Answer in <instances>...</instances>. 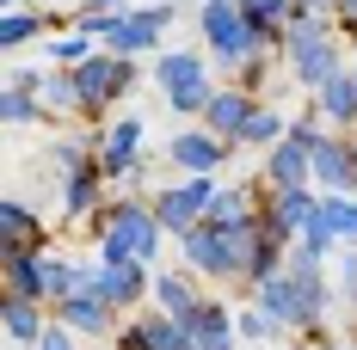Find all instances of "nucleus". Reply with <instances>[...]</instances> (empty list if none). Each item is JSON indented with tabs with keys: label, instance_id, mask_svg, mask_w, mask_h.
Listing matches in <instances>:
<instances>
[{
	"label": "nucleus",
	"instance_id": "nucleus-35",
	"mask_svg": "<svg viewBox=\"0 0 357 350\" xmlns=\"http://www.w3.org/2000/svg\"><path fill=\"white\" fill-rule=\"evenodd\" d=\"M80 6H93V13H123L130 0H80Z\"/></svg>",
	"mask_w": 357,
	"mask_h": 350
},
{
	"label": "nucleus",
	"instance_id": "nucleus-38",
	"mask_svg": "<svg viewBox=\"0 0 357 350\" xmlns=\"http://www.w3.org/2000/svg\"><path fill=\"white\" fill-rule=\"evenodd\" d=\"M351 74H357V43H351Z\"/></svg>",
	"mask_w": 357,
	"mask_h": 350
},
{
	"label": "nucleus",
	"instance_id": "nucleus-32",
	"mask_svg": "<svg viewBox=\"0 0 357 350\" xmlns=\"http://www.w3.org/2000/svg\"><path fill=\"white\" fill-rule=\"evenodd\" d=\"M333 283H339V295L357 289V246H339V252H333Z\"/></svg>",
	"mask_w": 357,
	"mask_h": 350
},
{
	"label": "nucleus",
	"instance_id": "nucleus-11",
	"mask_svg": "<svg viewBox=\"0 0 357 350\" xmlns=\"http://www.w3.org/2000/svg\"><path fill=\"white\" fill-rule=\"evenodd\" d=\"M142 136H148L142 117H117L111 129H99V173L105 178H130L142 166Z\"/></svg>",
	"mask_w": 357,
	"mask_h": 350
},
{
	"label": "nucleus",
	"instance_id": "nucleus-34",
	"mask_svg": "<svg viewBox=\"0 0 357 350\" xmlns=\"http://www.w3.org/2000/svg\"><path fill=\"white\" fill-rule=\"evenodd\" d=\"M333 19H339V31H357V0H339Z\"/></svg>",
	"mask_w": 357,
	"mask_h": 350
},
{
	"label": "nucleus",
	"instance_id": "nucleus-19",
	"mask_svg": "<svg viewBox=\"0 0 357 350\" xmlns=\"http://www.w3.org/2000/svg\"><path fill=\"white\" fill-rule=\"evenodd\" d=\"M314 111H321L333 129L357 136V74H351V68H339V74L321 86V93H314Z\"/></svg>",
	"mask_w": 357,
	"mask_h": 350
},
{
	"label": "nucleus",
	"instance_id": "nucleus-28",
	"mask_svg": "<svg viewBox=\"0 0 357 350\" xmlns=\"http://www.w3.org/2000/svg\"><path fill=\"white\" fill-rule=\"evenodd\" d=\"M160 319H167L160 308H154V314H136V319H123L111 344H117V350H160Z\"/></svg>",
	"mask_w": 357,
	"mask_h": 350
},
{
	"label": "nucleus",
	"instance_id": "nucleus-20",
	"mask_svg": "<svg viewBox=\"0 0 357 350\" xmlns=\"http://www.w3.org/2000/svg\"><path fill=\"white\" fill-rule=\"evenodd\" d=\"M99 209H105V173H99V166H86V173L62 178V215H68L74 228H86Z\"/></svg>",
	"mask_w": 357,
	"mask_h": 350
},
{
	"label": "nucleus",
	"instance_id": "nucleus-22",
	"mask_svg": "<svg viewBox=\"0 0 357 350\" xmlns=\"http://www.w3.org/2000/svg\"><path fill=\"white\" fill-rule=\"evenodd\" d=\"M50 301H19V295H6V308H0V326H6V338L19 350H31L43 332H50V319H43Z\"/></svg>",
	"mask_w": 357,
	"mask_h": 350
},
{
	"label": "nucleus",
	"instance_id": "nucleus-30",
	"mask_svg": "<svg viewBox=\"0 0 357 350\" xmlns=\"http://www.w3.org/2000/svg\"><path fill=\"white\" fill-rule=\"evenodd\" d=\"M43 49H50V68H80L86 56H99V49H93V37H86V31H62L56 43H43Z\"/></svg>",
	"mask_w": 357,
	"mask_h": 350
},
{
	"label": "nucleus",
	"instance_id": "nucleus-31",
	"mask_svg": "<svg viewBox=\"0 0 357 350\" xmlns=\"http://www.w3.org/2000/svg\"><path fill=\"white\" fill-rule=\"evenodd\" d=\"M321 215L333 221L339 246H357V197H321Z\"/></svg>",
	"mask_w": 357,
	"mask_h": 350
},
{
	"label": "nucleus",
	"instance_id": "nucleus-16",
	"mask_svg": "<svg viewBox=\"0 0 357 350\" xmlns=\"http://www.w3.org/2000/svg\"><path fill=\"white\" fill-rule=\"evenodd\" d=\"M314 209H321V191H314V184H284V191L265 184V221H271L278 234H289V240L314 221Z\"/></svg>",
	"mask_w": 357,
	"mask_h": 350
},
{
	"label": "nucleus",
	"instance_id": "nucleus-9",
	"mask_svg": "<svg viewBox=\"0 0 357 350\" xmlns=\"http://www.w3.org/2000/svg\"><path fill=\"white\" fill-rule=\"evenodd\" d=\"M93 283L117 314H142V301H154V277L136 258H93Z\"/></svg>",
	"mask_w": 357,
	"mask_h": 350
},
{
	"label": "nucleus",
	"instance_id": "nucleus-7",
	"mask_svg": "<svg viewBox=\"0 0 357 350\" xmlns=\"http://www.w3.org/2000/svg\"><path fill=\"white\" fill-rule=\"evenodd\" d=\"M148 203H154V215H160V228L178 240V234H191V228L210 215V203H215V178H210V173H197V178H185V184L154 191Z\"/></svg>",
	"mask_w": 357,
	"mask_h": 350
},
{
	"label": "nucleus",
	"instance_id": "nucleus-17",
	"mask_svg": "<svg viewBox=\"0 0 357 350\" xmlns=\"http://www.w3.org/2000/svg\"><path fill=\"white\" fill-rule=\"evenodd\" d=\"M185 332L197 350H241V326L228 314V301H215V295H204V308L185 319Z\"/></svg>",
	"mask_w": 357,
	"mask_h": 350
},
{
	"label": "nucleus",
	"instance_id": "nucleus-13",
	"mask_svg": "<svg viewBox=\"0 0 357 350\" xmlns=\"http://www.w3.org/2000/svg\"><path fill=\"white\" fill-rule=\"evenodd\" d=\"M0 252H50L43 209H31L25 197H0Z\"/></svg>",
	"mask_w": 357,
	"mask_h": 350
},
{
	"label": "nucleus",
	"instance_id": "nucleus-29",
	"mask_svg": "<svg viewBox=\"0 0 357 350\" xmlns=\"http://www.w3.org/2000/svg\"><path fill=\"white\" fill-rule=\"evenodd\" d=\"M0 117H6L13 129H25V123H50L43 99H37V93H25V86H6V93H0Z\"/></svg>",
	"mask_w": 357,
	"mask_h": 350
},
{
	"label": "nucleus",
	"instance_id": "nucleus-18",
	"mask_svg": "<svg viewBox=\"0 0 357 350\" xmlns=\"http://www.w3.org/2000/svg\"><path fill=\"white\" fill-rule=\"evenodd\" d=\"M259 184H271V191H284V184H314V154L284 136L278 148H265V173H259Z\"/></svg>",
	"mask_w": 357,
	"mask_h": 350
},
{
	"label": "nucleus",
	"instance_id": "nucleus-5",
	"mask_svg": "<svg viewBox=\"0 0 357 350\" xmlns=\"http://www.w3.org/2000/svg\"><path fill=\"white\" fill-rule=\"evenodd\" d=\"M178 252H185V271L210 283H241V234H222L210 221H197L191 234H178Z\"/></svg>",
	"mask_w": 357,
	"mask_h": 350
},
{
	"label": "nucleus",
	"instance_id": "nucleus-12",
	"mask_svg": "<svg viewBox=\"0 0 357 350\" xmlns=\"http://www.w3.org/2000/svg\"><path fill=\"white\" fill-rule=\"evenodd\" d=\"M228 154H234V141L210 136L204 123H197V129H178V136L167 141V160H173V166H178L185 178H197V173H215V166H222Z\"/></svg>",
	"mask_w": 357,
	"mask_h": 350
},
{
	"label": "nucleus",
	"instance_id": "nucleus-24",
	"mask_svg": "<svg viewBox=\"0 0 357 350\" xmlns=\"http://www.w3.org/2000/svg\"><path fill=\"white\" fill-rule=\"evenodd\" d=\"M284 136H289V117L278 105H259L247 117V129H241V148H278Z\"/></svg>",
	"mask_w": 357,
	"mask_h": 350
},
{
	"label": "nucleus",
	"instance_id": "nucleus-39",
	"mask_svg": "<svg viewBox=\"0 0 357 350\" xmlns=\"http://www.w3.org/2000/svg\"><path fill=\"white\" fill-rule=\"evenodd\" d=\"M265 350H278V344H265Z\"/></svg>",
	"mask_w": 357,
	"mask_h": 350
},
{
	"label": "nucleus",
	"instance_id": "nucleus-15",
	"mask_svg": "<svg viewBox=\"0 0 357 350\" xmlns=\"http://www.w3.org/2000/svg\"><path fill=\"white\" fill-rule=\"evenodd\" d=\"M259 105H265V99H259V93H247V86H215V99L204 105V129L241 148V129H247V117H252Z\"/></svg>",
	"mask_w": 357,
	"mask_h": 350
},
{
	"label": "nucleus",
	"instance_id": "nucleus-14",
	"mask_svg": "<svg viewBox=\"0 0 357 350\" xmlns=\"http://www.w3.org/2000/svg\"><path fill=\"white\" fill-rule=\"evenodd\" d=\"M56 319H62V326H74L80 338H117V308L99 295V283H86L80 295H68V301L56 308Z\"/></svg>",
	"mask_w": 357,
	"mask_h": 350
},
{
	"label": "nucleus",
	"instance_id": "nucleus-25",
	"mask_svg": "<svg viewBox=\"0 0 357 350\" xmlns=\"http://www.w3.org/2000/svg\"><path fill=\"white\" fill-rule=\"evenodd\" d=\"M50 31V13L43 6H13L6 19H0V43L6 49H19V43H31V37H43Z\"/></svg>",
	"mask_w": 357,
	"mask_h": 350
},
{
	"label": "nucleus",
	"instance_id": "nucleus-21",
	"mask_svg": "<svg viewBox=\"0 0 357 350\" xmlns=\"http://www.w3.org/2000/svg\"><path fill=\"white\" fill-rule=\"evenodd\" d=\"M43 258H50V252H0L6 295H19V301H43Z\"/></svg>",
	"mask_w": 357,
	"mask_h": 350
},
{
	"label": "nucleus",
	"instance_id": "nucleus-27",
	"mask_svg": "<svg viewBox=\"0 0 357 350\" xmlns=\"http://www.w3.org/2000/svg\"><path fill=\"white\" fill-rule=\"evenodd\" d=\"M241 13L284 49V25H289V13H296V0H241Z\"/></svg>",
	"mask_w": 357,
	"mask_h": 350
},
{
	"label": "nucleus",
	"instance_id": "nucleus-37",
	"mask_svg": "<svg viewBox=\"0 0 357 350\" xmlns=\"http://www.w3.org/2000/svg\"><path fill=\"white\" fill-rule=\"evenodd\" d=\"M345 301H351V326H357V289H351V295H345Z\"/></svg>",
	"mask_w": 357,
	"mask_h": 350
},
{
	"label": "nucleus",
	"instance_id": "nucleus-1",
	"mask_svg": "<svg viewBox=\"0 0 357 350\" xmlns=\"http://www.w3.org/2000/svg\"><path fill=\"white\" fill-rule=\"evenodd\" d=\"M86 234L99 240V258H136V264H154V252L167 240L154 203H136V197H111L105 209L86 221Z\"/></svg>",
	"mask_w": 357,
	"mask_h": 350
},
{
	"label": "nucleus",
	"instance_id": "nucleus-36",
	"mask_svg": "<svg viewBox=\"0 0 357 350\" xmlns=\"http://www.w3.org/2000/svg\"><path fill=\"white\" fill-rule=\"evenodd\" d=\"M296 350H333V344H326V338H308V344H296Z\"/></svg>",
	"mask_w": 357,
	"mask_h": 350
},
{
	"label": "nucleus",
	"instance_id": "nucleus-2",
	"mask_svg": "<svg viewBox=\"0 0 357 350\" xmlns=\"http://www.w3.org/2000/svg\"><path fill=\"white\" fill-rule=\"evenodd\" d=\"M197 31H204L210 62L228 68V74L241 68V62H252V56H265V49H278V43L241 13V0H204V6H197Z\"/></svg>",
	"mask_w": 357,
	"mask_h": 350
},
{
	"label": "nucleus",
	"instance_id": "nucleus-3",
	"mask_svg": "<svg viewBox=\"0 0 357 350\" xmlns=\"http://www.w3.org/2000/svg\"><path fill=\"white\" fill-rule=\"evenodd\" d=\"M148 74H154V86L167 93V105H173L178 117H204V105L215 99L210 56H197V49H160Z\"/></svg>",
	"mask_w": 357,
	"mask_h": 350
},
{
	"label": "nucleus",
	"instance_id": "nucleus-26",
	"mask_svg": "<svg viewBox=\"0 0 357 350\" xmlns=\"http://www.w3.org/2000/svg\"><path fill=\"white\" fill-rule=\"evenodd\" d=\"M234 326H241V344H278V338H289L284 326H278V319L265 314V308H259V301H241V314H234Z\"/></svg>",
	"mask_w": 357,
	"mask_h": 350
},
{
	"label": "nucleus",
	"instance_id": "nucleus-6",
	"mask_svg": "<svg viewBox=\"0 0 357 350\" xmlns=\"http://www.w3.org/2000/svg\"><path fill=\"white\" fill-rule=\"evenodd\" d=\"M178 19L173 0H154V6H123L117 19H111V37L105 49L117 56H148V49H167V25Z\"/></svg>",
	"mask_w": 357,
	"mask_h": 350
},
{
	"label": "nucleus",
	"instance_id": "nucleus-33",
	"mask_svg": "<svg viewBox=\"0 0 357 350\" xmlns=\"http://www.w3.org/2000/svg\"><path fill=\"white\" fill-rule=\"evenodd\" d=\"M31 350H80V332H74V326H62V319H50V332H43Z\"/></svg>",
	"mask_w": 357,
	"mask_h": 350
},
{
	"label": "nucleus",
	"instance_id": "nucleus-23",
	"mask_svg": "<svg viewBox=\"0 0 357 350\" xmlns=\"http://www.w3.org/2000/svg\"><path fill=\"white\" fill-rule=\"evenodd\" d=\"M154 308H160V314H173V319H191L197 308H204V295L191 289V277L160 271V277H154Z\"/></svg>",
	"mask_w": 357,
	"mask_h": 350
},
{
	"label": "nucleus",
	"instance_id": "nucleus-4",
	"mask_svg": "<svg viewBox=\"0 0 357 350\" xmlns=\"http://www.w3.org/2000/svg\"><path fill=\"white\" fill-rule=\"evenodd\" d=\"M74 80H80V105H86V117H99V111H111L130 86H136V56H117V49L99 43V56H86V62L74 68Z\"/></svg>",
	"mask_w": 357,
	"mask_h": 350
},
{
	"label": "nucleus",
	"instance_id": "nucleus-10",
	"mask_svg": "<svg viewBox=\"0 0 357 350\" xmlns=\"http://www.w3.org/2000/svg\"><path fill=\"white\" fill-rule=\"evenodd\" d=\"M314 191L321 197H357V136L333 129L314 148Z\"/></svg>",
	"mask_w": 357,
	"mask_h": 350
},
{
	"label": "nucleus",
	"instance_id": "nucleus-8",
	"mask_svg": "<svg viewBox=\"0 0 357 350\" xmlns=\"http://www.w3.org/2000/svg\"><path fill=\"white\" fill-rule=\"evenodd\" d=\"M345 31H333V37H308V43H289L284 49V74L296 80V86H308V93H321L326 80L339 68H351L345 62V43H339Z\"/></svg>",
	"mask_w": 357,
	"mask_h": 350
}]
</instances>
